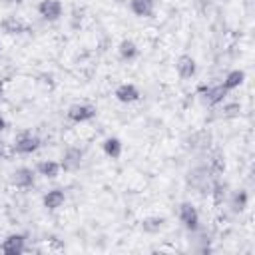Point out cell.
I'll return each mask as SVG.
<instances>
[{"label": "cell", "instance_id": "obj_25", "mask_svg": "<svg viewBox=\"0 0 255 255\" xmlns=\"http://www.w3.org/2000/svg\"><path fill=\"white\" fill-rule=\"evenodd\" d=\"M0 149H2V141H0Z\"/></svg>", "mask_w": 255, "mask_h": 255}, {"label": "cell", "instance_id": "obj_6", "mask_svg": "<svg viewBox=\"0 0 255 255\" xmlns=\"http://www.w3.org/2000/svg\"><path fill=\"white\" fill-rule=\"evenodd\" d=\"M96 116V110L92 108V106H88V104H76V106H72L70 110H68V118L72 120V122H88V120H92Z\"/></svg>", "mask_w": 255, "mask_h": 255}, {"label": "cell", "instance_id": "obj_19", "mask_svg": "<svg viewBox=\"0 0 255 255\" xmlns=\"http://www.w3.org/2000/svg\"><path fill=\"white\" fill-rule=\"evenodd\" d=\"M209 133H205V131H199V133H195L193 137H189V141H193L191 145L193 147H205V145H209Z\"/></svg>", "mask_w": 255, "mask_h": 255}, {"label": "cell", "instance_id": "obj_3", "mask_svg": "<svg viewBox=\"0 0 255 255\" xmlns=\"http://www.w3.org/2000/svg\"><path fill=\"white\" fill-rule=\"evenodd\" d=\"M38 12H40L42 18L54 22V20H58L60 14H62V4H60V0H42V2L38 4Z\"/></svg>", "mask_w": 255, "mask_h": 255}, {"label": "cell", "instance_id": "obj_17", "mask_svg": "<svg viewBox=\"0 0 255 255\" xmlns=\"http://www.w3.org/2000/svg\"><path fill=\"white\" fill-rule=\"evenodd\" d=\"M2 28H4V32H8V34H18V32H24V24L16 18V16H10V18H6L4 22H2Z\"/></svg>", "mask_w": 255, "mask_h": 255}, {"label": "cell", "instance_id": "obj_14", "mask_svg": "<svg viewBox=\"0 0 255 255\" xmlns=\"http://www.w3.org/2000/svg\"><path fill=\"white\" fill-rule=\"evenodd\" d=\"M38 171H40V175H44L48 179H54L60 173V163H56V161H42V163H38Z\"/></svg>", "mask_w": 255, "mask_h": 255}, {"label": "cell", "instance_id": "obj_16", "mask_svg": "<svg viewBox=\"0 0 255 255\" xmlns=\"http://www.w3.org/2000/svg\"><path fill=\"white\" fill-rule=\"evenodd\" d=\"M118 50H120V56H122L124 60H131V58H135V54H137V46H135L133 40H122Z\"/></svg>", "mask_w": 255, "mask_h": 255}, {"label": "cell", "instance_id": "obj_4", "mask_svg": "<svg viewBox=\"0 0 255 255\" xmlns=\"http://www.w3.org/2000/svg\"><path fill=\"white\" fill-rule=\"evenodd\" d=\"M10 183L14 187H30L34 183V171L30 167H18L10 173Z\"/></svg>", "mask_w": 255, "mask_h": 255}, {"label": "cell", "instance_id": "obj_18", "mask_svg": "<svg viewBox=\"0 0 255 255\" xmlns=\"http://www.w3.org/2000/svg\"><path fill=\"white\" fill-rule=\"evenodd\" d=\"M161 225H163L161 217H147V219L141 221V229L147 231V233H157L161 229Z\"/></svg>", "mask_w": 255, "mask_h": 255}, {"label": "cell", "instance_id": "obj_9", "mask_svg": "<svg viewBox=\"0 0 255 255\" xmlns=\"http://www.w3.org/2000/svg\"><path fill=\"white\" fill-rule=\"evenodd\" d=\"M177 72H179V76L181 78H191L193 74H195V60L191 58V56H187V54H183V56H179L177 58Z\"/></svg>", "mask_w": 255, "mask_h": 255}, {"label": "cell", "instance_id": "obj_7", "mask_svg": "<svg viewBox=\"0 0 255 255\" xmlns=\"http://www.w3.org/2000/svg\"><path fill=\"white\" fill-rule=\"evenodd\" d=\"M116 98L122 104H131V102L139 100V90L133 84H122L116 88Z\"/></svg>", "mask_w": 255, "mask_h": 255}, {"label": "cell", "instance_id": "obj_21", "mask_svg": "<svg viewBox=\"0 0 255 255\" xmlns=\"http://www.w3.org/2000/svg\"><path fill=\"white\" fill-rule=\"evenodd\" d=\"M245 199H247V195L241 191V193H237L235 195V209H243L245 207Z\"/></svg>", "mask_w": 255, "mask_h": 255}, {"label": "cell", "instance_id": "obj_8", "mask_svg": "<svg viewBox=\"0 0 255 255\" xmlns=\"http://www.w3.org/2000/svg\"><path fill=\"white\" fill-rule=\"evenodd\" d=\"M24 249H26V245H24V235H10V237H6L4 243H2V251H4L6 255H18V253H22Z\"/></svg>", "mask_w": 255, "mask_h": 255}, {"label": "cell", "instance_id": "obj_24", "mask_svg": "<svg viewBox=\"0 0 255 255\" xmlns=\"http://www.w3.org/2000/svg\"><path fill=\"white\" fill-rule=\"evenodd\" d=\"M8 2H20V0H8Z\"/></svg>", "mask_w": 255, "mask_h": 255}, {"label": "cell", "instance_id": "obj_22", "mask_svg": "<svg viewBox=\"0 0 255 255\" xmlns=\"http://www.w3.org/2000/svg\"><path fill=\"white\" fill-rule=\"evenodd\" d=\"M4 126H6V124H4V118H2V116H0V131H2V129H4Z\"/></svg>", "mask_w": 255, "mask_h": 255}, {"label": "cell", "instance_id": "obj_12", "mask_svg": "<svg viewBox=\"0 0 255 255\" xmlns=\"http://www.w3.org/2000/svg\"><path fill=\"white\" fill-rule=\"evenodd\" d=\"M225 92H227V90H225L223 86H213V88H209V90L203 94V96H205L203 102H205L207 106H215V104H219V102L223 100Z\"/></svg>", "mask_w": 255, "mask_h": 255}, {"label": "cell", "instance_id": "obj_15", "mask_svg": "<svg viewBox=\"0 0 255 255\" xmlns=\"http://www.w3.org/2000/svg\"><path fill=\"white\" fill-rule=\"evenodd\" d=\"M243 80H245V74H243L241 70H233V72H229L227 78L223 80V88H225V90H233V88L241 86Z\"/></svg>", "mask_w": 255, "mask_h": 255}, {"label": "cell", "instance_id": "obj_13", "mask_svg": "<svg viewBox=\"0 0 255 255\" xmlns=\"http://www.w3.org/2000/svg\"><path fill=\"white\" fill-rule=\"evenodd\" d=\"M104 151L106 155H110L112 159H118L122 155V141L118 137H108L104 141Z\"/></svg>", "mask_w": 255, "mask_h": 255}, {"label": "cell", "instance_id": "obj_23", "mask_svg": "<svg viewBox=\"0 0 255 255\" xmlns=\"http://www.w3.org/2000/svg\"><path fill=\"white\" fill-rule=\"evenodd\" d=\"M0 92H2V80H0Z\"/></svg>", "mask_w": 255, "mask_h": 255}, {"label": "cell", "instance_id": "obj_20", "mask_svg": "<svg viewBox=\"0 0 255 255\" xmlns=\"http://www.w3.org/2000/svg\"><path fill=\"white\" fill-rule=\"evenodd\" d=\"M225 191H227V187L225 185H215L213 187V201L215 203H223V199H225Z\"/></svg>", "mask_w": 255, "mask_h": 255}, {"label": "cell", "instance_id": "obj_10", "mask_svg": "<svg viewBox=\"0 0 255 255\" xmlns=\"http://www.w3.org/2000/svg\"><path fill=\"white\" fill-rule=\"evenodd\" d=\"M64 201H66V195H64L62 189H52V191H48V193L44 195V207L50 209V211L62 207Z\"/></svg>", "mask_w": 255, "mask_h": 255}, {"label": "cell", "instance_id": "obj_5", "mask_svg": "<svg viewBox=\"0 0 255 255\" xmlns=\"http://www.w3.org/2000/svg\"><path fill=\"white\" fill-rule=\"evenodd\" d=\"M179 219L181 223L187 227V229H197V223H199V215H197V209L191 205V203H181L179 205Z\"/></svg>", "mask_w": 255, "mask_h": 255}, {"label": "cell", "instance_id": "obj_2", "mask_svg": "<svg viewBox=\"0 0 255 255\" xmlns=\"http://www.w3.org/2000/svg\"><path fill=\"white\" fill-rule=\"evenodd\" d=\"M82 157H84V151L80 147H68L62 157L60 167H64L66 171H76L82 165Z\"/></svg>", "mask_w": 255, "mask_h": 255}, {"label": "cell", "instance_id": "obj_1", "mask_svg": "<svg viewBox=\"0 0 255 255\" xmlns=\"http://www.w3.org/2000/svg\"><path fill=\"white\" fill-rule=\"evenodd\" d=\"M38 145H40V139L36 135H32L30 131H22L14 141V149L18 153H32L38 149Z\"/></svg>", "mask_w": 255, "mask_h": 255}, {"label": "cell", "instance_id": "obj_11", "mask_svg": "<svg viewBox=\"0 0 255 255\" xmlns=\"http://www.w3.org/2000/svg\"><path fill=\"white\" fill-rule=\"evenodd\" d=\"M153 4H155V0H131V10H133V14L147 18L153 14Z\"/></svg>", "mask_w": 255, "mask_h": 255}]
</instances>
